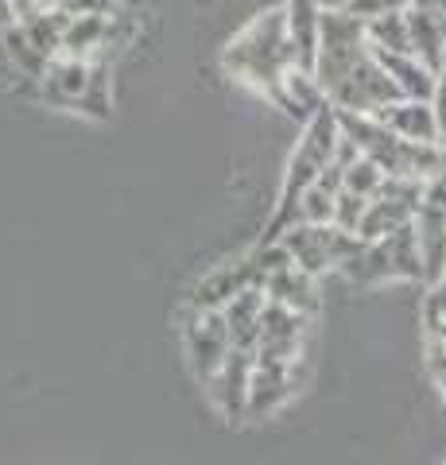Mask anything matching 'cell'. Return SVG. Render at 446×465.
I'll use <instances>...</instances> for the list:
<instances>
[{"label": "cell", "mask_w": 446, "mask_h": 465, "mask_svg": "<svg viewBox=\"0 0 446 465\" xmlns=\"http://www.w3.org/2000/svg\"><path fill=\"white\" fill-rule=\"evenodd\" d=\"M12 24H16V8H12V0H0V35H5Z\"/></svg>", "instance_id": "1"}]
</instances>
